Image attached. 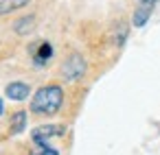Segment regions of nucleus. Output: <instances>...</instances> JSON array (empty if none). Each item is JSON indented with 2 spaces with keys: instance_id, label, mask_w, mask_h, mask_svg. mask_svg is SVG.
<instances>
[{
  "instance_id": "f257e3e1",
  "label": "nucleus",
  "mask_w": 160,
  "mask_h": 155,
  "mask_svg": "<svg viewBox=\"0 0 160 155\" xmlns=\"http://www.w3.org/2000/svg\"><path fill=\"white\" fill-rule=\"evenodd\" d=\"M62 103H64V90H62V85L48 83V85H42L33 94V98H31V111L38 114V116H55L62 109Z\"/></svg>"
},
{
  "instance_id": "f03ea898",
  "label": "nucleus",
  "mask_w": 160,
  "mask_h": 155,
  "mask_svg": "<svg viewBox=\"0 0 160 155\" xmlns=\"http://www.w3.org/2000/svg\"><path fill=\"white\" fill-rule=\"evenodd\" d=\"M86 70H88V63H86V57H83L81 53H70V55L62 61V66H59V74H62V79L68 81V83L79 81V79L86 74Z\"/></svg>"
},
{
  "instance_id": "7ed1b4c3",
  "label": "nucleus",
  "mask_w": 160,
  "mask_h": 155,
  "mask_svg": "<svg viewBox=\"0 0 160 155\" xmlns=\"http://www.w3.org/2000/svg\"><path fill=\"white\" fill-rule=\"evenodd\" d=\"M66 133L64 124H40L31 131V140L33 144H48L53 138H59Z\"/></svg>"
},
{
  "instance_id": "20e7f679",
  "label": "nucleus",
  "mask_w": 160,
  "mask_h": 155,
  "mask_svg": "<svg viewBox=\"0 0 160 155\" xmlns=\"http://www.w3.org/2000/svg\"><path fill=\"white\" fill-rule=\"evenodd\" d=\"M5 94H7L9 101H27L29 94H31V85L24 83V81H11L5 87Z\"/></svg>"
},
{
  "instance_id": "39448f33",
  "label": "nucleus",
  "mask_w": 160,
  "mask_h": 155,
  "mask_svg": "<svg viewBox=\"0 0 160 155\" xmlns=\"http://www.w3.org/2000/svg\"><path fill=\"white\" fill-rule=\"evenodd\" d=\"M151 11H153V5H138L136 11H134V16H132V24H134L136 29L145 26L147 20L151 18Z\"/></svg>"
},
{
  "instance_id": "423d86ee",
  "label": "nucleus",
  "mask_w": 160,
  "mask_h": 155,
  "mask_svg": "<svg viewBox=\"0 0 160 155\" xmlns=\"http://www.w3.org/2000/svg\"><path fill=\"white\" fill-rule=\"evenodd\" d=\"M24 129H27V111L20 109V111H16V114L11 116V120H9V133H11V135H18V133H22Z\"/></svg>"
},
{
  "instance_id": "0eeeda50",
  "label": "nucleus",
  "mask_w": 160,
  "mask_h": 155,
  "mask_svg": "<svg viewBox=\"0 0 160 155\" xmlns=\"http://www.w3.org/2000/svg\"><path fill=\"white\" fill-rule=\"evenodd\" d=\"M51 57H53V46H51L48 42H42V44L38 46V50L33 53V59H35L38 66H44L46 61H51Z\"/></svg>"
},
{
  "instance_id": "6e6552de",
  "label": "nucleus",
  "mask_w": 160,
  "mask_h": 155,
  "mask_svg": "<svg viewBox=\"0 0 160 155\" xmlns=\"http://www.w3.org/2000/svg\"><path fill=\"white\" fill-rule=\"evenodd\" d=\"M31 0H0V16H7V13H13L18 9H24Z\"/></svg>"
},
{
  "instance_id": "1a4fd4ad",
  "label": "nucleus",
  "mask_w": 160,
  "mask_h": 155,
  "mask_svg": "<svg viewBox=\"0 0 160 155\" xmlns=\"http://www.w3.org/2000/svg\"><path fill=\"white\" fill-rule=\"evenodd\" d=\"M13 29H16L18 35H29V33L35 29V16H24V18L16 20Z\"/></svg>"
},
{
  "instance_id": "9d476101",
  "label": "nucleus",
  "mask_w": 160,
  "mask_h": 155,
  "mask_svg": "<svg viewBox=\"0 0 160 155\" xmlns=\"http://www.w3.org/2000/svg\"><path fill=\"white\" fill-rule=\"evenodd\" d=\"M31 155H59V151L53 148L51 144H35L33 151H31Z\"/></svg>"
},
{
  "instance_id": "9b49d317",
  "label": "nucleus",
  "mask_w": 160,
  "mask_h": 155,
  "mask_svg": "<svg viewBox=\"0 0 160 155\" xmlns=\"http://www.w3.org/2000/svg\"><path fill=\"white\" fill-rule=\"evenodd\" d=\"M138 2H140V5H156L158 0H138Z\"/></svg>"
},
{
  "instance_id": "f8f14e48",
  "label": "nucleus",
  "mask_w": 160,
  "mask_h": 155,
  "mask_svg": "<svg viewBox=\"0 0 160 155\" xmlns=\"http://www.w3.org/2000/svg\"><path fill=\"white\" fill-rule=\"evenodd\" d=\"M2 111H5V103H2V98H0V116H2Z\"/></svg>"
}]
</instances>
